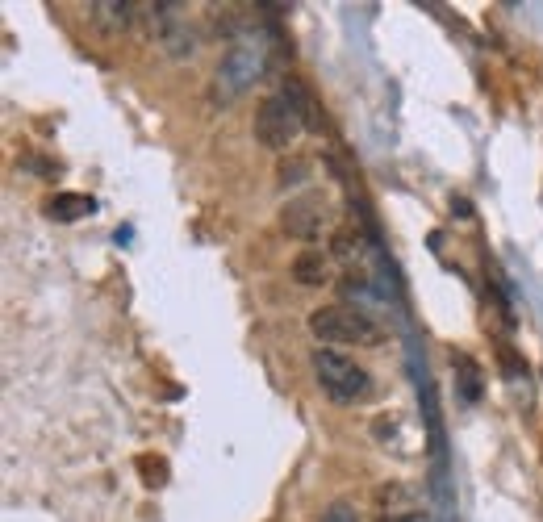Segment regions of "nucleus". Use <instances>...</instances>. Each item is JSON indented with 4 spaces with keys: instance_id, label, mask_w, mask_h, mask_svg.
Wrapping results in <instances>:
<instances>
[{
    "instance_id": "obj_1",
    "label": "nucleus",
    "mask_w": 543,
    "mask_h": 522,
    "mask_svg": "<svg viewBox=\"0 0 543 522\" xmlns=\"http://www.w3.org/2000/svg\"><path fill=\"white\" fill-rule=\"evenodd\" d=\"M310 335L330 347H381L385 343V330L364 310H351V305H322V310H314Z\"/></svg>"
},
{
    "instance_id": "obj_2",
    "label": "nucleus",
    "mask_w": 543,
    "mask_h": 522,
    "mask_svg": "<svg viewBox=\"0 0 543 522\" xmlns=\"http://www.w3.org/2000/svg\"><path fill=\"white\" fill-rule=\"evenodd\" d=\"M264 67H268V55H264V42H255V38H239L230 46V51L222 55L218 71H214V101H234V97H243V92L264 76Z\"/></svg>"
},
{
    "instance_id": "obj_3",
    "label": "nucleus",
    "mask_w": 543,
    "mask_h": 522,
    "mask_svg": "<svg viewBox=\"0 0 543 522\" xmlns=\"http://www.w3.org/2000/svg\"><path fill=\"white\" fill-rule=\"evenodd\" d=\"M310 364H314V376H318V385L335 397V401H364L372 397V376L356 364V360H347L343 351L335 347H318L310 355Z\"/></svg>"
},
{
    "instance_id": "obj_4",
    "label": "nucleus",
    "mask_w": 543,
    "mask_h": 522,
    "mask_svg": "<svg viewBox=\"0 0 543 522\" xmlns=\"http://www.w3.org/2000/svg\"><path fill=\"white\" fill-rule=\"evenodd\" d=\"M301 134V117L289 109L285 97H268L255 109V138L264 142L268 151H289V142H297Z\"/></svg>"
},
{
    "instance_id": "obj_5",
    "label": "nucleus",
    "mask_w": 543,
    "mask_h": 522,
    "mask_svg": "<svg viewBox=\"0 0 543 522\" xmlns=\"http://www.w3.org/2000/svg\"><path fill=\"white\" fill-rule=\"evenodd\" d=\"M326 197L322 193H310V197H297L285 205L280 213V226H285L293 239H318V230L326 226Z\"/></svg>"
},
{
    "instance_id": "obj_6",
    "label": "nucleus",
    "mask_w": 543,
    "mask_h": 522,
    "mask_svg": "<svg viewBox=\"0 0 543 522\" xmlns=\"http://www.w3.org/2000/svg\"><path fill=\"white\" fill-rule=\"evenodd\" d=\"M280 97H285L289 101V109L301 117V126H310V130H326V117H322V109H318V101H314V92L310 88H305L297 76H289L285 80V88H280Z\"/></svg>"
},
{
    "instance_id": "obj_7",
    "label": "nucleus",
    "mask_w": 543,
    "mask_h": 522,
    "mask_svg": "<svg viewBox=\"0 0 543 522\" xmlns=\"http://www.w3.org/2000/svg\"><path fill=\"white\" fill-rule=\"evenodd\" d=\"M42 213L51 222H80V218H92L97 213V201H92L88 193H55L42 201Z\"/></svg>"
},
{
    "instance_id": "obj_8",
    "label": "nucleus",
    "mask_w": 543,
    "mask_h": 522,
    "mask_svg": "<svg viewBox=\"0 0 543 522\" xmlns=\"http://www.w3.org/2000/svg\"><path fill=\"white\" fill-rule=\"evenodd\" d=\"M293 276H297V284H305V289L322 284L326 280V255L322 251H301L293 259Z\"/></svg>"
},
{
    "instance_id": "obj_9",
    "label": "nucleus",
    "mask_w": 543,
    "mask_h": 522,
    "mask_svg": "<svg viewBox=\"0 0 543 522\" xmlns=\"http://www.w3.org/2000/svg\"><path fill=\"white\" fill-rule=\"evenodd\" d=\"M452 364L460 368V397L468 401V406H477V401H481V368L472 364L468 355H456Z\"/></svg>"
},
{
    "instance_id": "obj_10",
    "label": "nucleus",
    "mask_w": 543,
    "mask_h": 522,
    "mask_svg": "<svg viewBox=\"0 0 543 522\" xmlns=\"http://www.w3.org/2000/svg\"><path fill=\"white\" fill-rule=\"evenodd\" d=\"M276 176H280V188H297V184L310 180V159H297V155H293V159L280 163Z\"/></svg>"
},
{
    "instance_id": "obj_11",
    "label": "nucleus",
    "mask_w": 543,
    "mask_h": 522,
    "mask_svg": "<svg viewBox=\"0 0 543 522\" xmlns=\"http://www.w3.org/2000/svg\"><path fill=\"white\" fill-rule=\"evenodd\" d=\"M138 472H143V485L147 489H163V485H168V460H159V456H143V460H138Z\"/></svg>"
},
{
    "instance_id": "obj_12",
    "label": "nucleus",
    "mask_w": 543,
    "mask_h": 522,
    "mask_svg": "<svg viewBox=\"0 0 543 522\" xmlns=\"http://www.w3.org/2000/svg\"><path fill=\"white\" fill-rule=\"evenodd\" d=\"M322 522H364L356 506H347V502H335V506H326L322 510Z\"/></svg>"
},
{
    "instance_id": "obj_13",
    "label": "nucleus",
    "mask_w": 543,
    "mask_h": 522,
    "mask_svg": "<svg viewBox=\"0 0 543 522\" xmlns=\"http://www.w3.org/2000/svg\"><path fill=\"white\" fill-rule=\"evenodd\" d=\"M452 213H456V218H472V205H468V197H452Z\"/></svg>"
},
{
    "instance_id": "obj_14",
    "label": "nucleus",
    "mask_w": 543,
    "mask_h": 522,
    "mask_svg": "<svg viewBox=\"0 0 543 522\" xmlns=\"http://www.w3.org/2000/svg\"><path fill=\"white\" fill-rule=\"evenodd\" d=\"M113 239H117V243H122V247H126V243L134 239V230H130V226H117V234H113Z\"/></svg>"
}]
</instances>
